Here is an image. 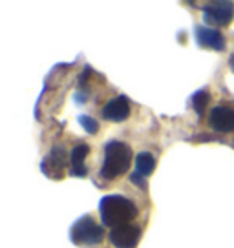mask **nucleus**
<instances>
[{"label":"nucleus","instance_id":"7","mask_svg":"<svg viewBox=\"0 0 234 248\" xmlns=\"http://www.w3.org/2000/svg\"><path fill=\"white\" fill-rule=\"evenodd\" d=\"M194 37L200 47L214 49V51H225V47H227L225 37H223L218 30H214V28H209V26H201V24H200V26L194 28Z\"/></svg>","mask_w":234,"mask_h":248},{"label":"nucleus","instance_id":"8","mask_svg":"<svg viewBox=\"0 0 234 248\" xmlns=\"http://www.w3.org/2000/svg\"><path fill=\"white\" fill-rule=\"evenodd\" d=\"M102 119L110 121V123H125L126 119L130 117V102L128 97L119 95L114 97L112 101H108L102 106Z\"/></svg>","mask_w":234,"mask_h":248},{"label":"nucleus","instance_id":"10","mask_svg":"<svg viewBox=\"0 0 234 248\" xmlns=\"http://www.w3.org/2000/svg\"><path fill=\"white\" fill-rule=\"evenodd\" d=\"M90 154L88 144H77L70 152V175L71 177H86V157Z\"/></svg>","mask_w":234,"mask_h":248},{"label":"nucleus","instance_id":"12","mask_svg":"<svg viewBox=\"0 0 234 248\" xmlns=\"http://www.w3.org/2000/svg\"><path fill=\"white\" fill-rule=\"evenodd\" d=\"M209 101H211V93L207 92V90H200V92H196L190 97V104H192V108L196 109L198 115H203V111L207 108Z\"/></svg>","mask_w":234,"mask_h":248},{"label":"nucleus","instance_id":"5","mask_svg":"<svg viewBox=\"0 0 234 248\" xmlns=\"http://www.w3.org/2000/svg\"><path fill=\"white\" fill-rule=\"evenodd\" d=\"M156 170V159L154 155L149 154V152H141V154L135 155V163H134V171L130 175V181L134 185L145 190L147 188V177L152 175Z\"/></svg>","mask_w":234,"mask_h":248},{"label":"nucleus","instance_id":"2","mask_svg":"<svg viewBox=\"0 0 234 248\" xmlns=\"http://www.w3.org/2000/svg\"><path fill=\"white\" fill-rule=\"evenodd\" d=\"M132 164V148L121 140H108L104 144V161L101 166V177L106 181L125 175Z\"/></svg>","mask_w":234,"mask_h":248},{"label":"nucleus","instance_id":"3","mask_svg":"<svg viewBox=\"0 0 234 248\" xmlns=\"http://www.w3.org/2000/svg\"><path fill=\"white\" fill-rule=\"evenodd\" d=\"M104 237V228L97 225L92 216H83L77 219L70 230V239L75 245H97Z\"/></svg>","mask_w":234,"mask_h":248},{"label":"nucleus","instance_id":"9","mask_svg":"<svg viewBox=\"0 0 234 248\" xmlns=\"http://www.w3.org/2000/svg\"><path fill=\"white\" fill-rule=\"evenodd\" d=\"M209 124L212 130L219 133L234 132V108L231 106H216L209 113Z\"/></svg>","mask_w":234,"mask_h":248},{"label":"nucleus","instance_id":"6","mask_svg":"<svg viewBox=\"0 0 234 248\" xmlns=\"http://www.w3.org/2000/svg\"><path fill=\"white\" fill-rule=\"evenodd\" d=\"M110 243L116 248H135L141 239V226L139 225H125L114 228L108 235Z\"/></svg>","mask_w":234,"mask_h":248},{"label":"nucleus","instance_id":"13","mask_svg":"<svg viewBox=\"0 0 234 248\" xmlns=\"http://www.w3.org/2000/svg\"><path fill=\"white\" fill-rule=\"evenodd\" d=\"M79 124L83 126V130L86 133H90V135H95V133L99 132V123L92 119L90 115H79Z\"/></svg>","mask_w":234,"mask_h":248},{"label":"nucleus","instance_id":"4","mask_svg":"<svg viewBox=\"0 0 234 248\" xmlns=\"http://www.w3.org/2000/svg\"><path fill=\"white\" fill-rule=\"evenodd\" d=\"M234 18V4L229 0H219V2H209L203 6V20L205 24L225 28L233 22Z\"/></svg>","mask_w":234,"mask_h":248},{"label":"nucleus","instance_id":"11","mask_svg":"<svg viewBox=\"0 0 234 248\" xmlns=\"http://www.w3.org/2000/svg\"><path fill=\"white\" fill-rule=\"evenodd\" d=\"M64 166H66V154H64L63 146H55L53 150L50 152V155L42 161V164H40L42 171H44L46 175H50V177L53 175L51 171L53 170H64Z\"/></svg>","mask_w":234,"mask_h":248},{"label":"nucleus","instance_id":"14","mask_svg":"<svg viewBox=\"0 0 234 248\" xmlns=\"http://www.w3.org/2000/svg\"><path fill=\"white\" fill-rule=\"evenodd\" d=\"M229 64H231V70L234 71V55L231 57V61H229Z\"/></svg>","mask_w":234,"mask_h":248},{"label":"nucleus","instance_id":"1","mask_svg":"<svg viewBox=\"0 0 234 248\" xmlns=\"http://www.w3.org/2000/svg\"><path fill=\"white\" fill-rule=\"evenodd\" d=\"M99 216L102 226L106 228H119V226L132 225L137 217V206L125 195H104L99 201Z\"/></svg>","mask_w":234,"mask_h":248}]
</instances>
